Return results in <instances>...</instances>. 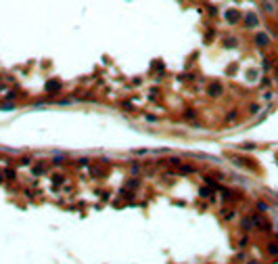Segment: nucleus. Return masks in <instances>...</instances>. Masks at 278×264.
Wrapping results in <instances>:
<instances>
[{"instance_id":"1","label":"nucleus","mask_w":278,"mask_h":264,"mask_svg":"<svg viewBox=\"0 0 278 264\" xmlns=\"http://www.w3.org/2000/svg\"><path fill=\"white\" fill-rule=\"evenodd\" d=\"M245 21H247V23H245L247 27H255V25H257V17H255V15H247Z\"/></svg>"},{"instance_id":"2","label":"nucleus","mask_w":278,"mask_h":264,"mask_svg":"<svg viewBox=\"0 0 278 264\" xmlns=\"http://www.w3.org/2000/svg\"><path fill=\"white\" fill-rule=\"evenodd\" d=\"M226 17H228V21H238V17H241V15H238L236 11H228V13H226Z\"/></svg>"},{"instance_id":"3","label":"nucleus","mask_w":278,"mask_h":264,"mask_svg":"<svg viewBox=\"0 0 278 264\" xmlns=\"http://www.w3.org/2000/svg\"><path fill=\"white\" fill-rule=\"evenodd\" d=\"M257 44H259V46H266V44H268V36H266V34H257Z\"/></svg>"},{"instance_id":"4","label":"nucleus","mask_w":278,"mask_h":264,"mask_svg":"<svg viewBox=\"0 0 278 264\" xmlns=\"http://www.w3.org/2000/svg\"><path fill=\"white\" fill-rule=\"evenodd\" d=\"M59 86H61V84H59L57 80H52V82H50L48 86H46V88H50V92H57V90H59Z\"/></svg>"},{"instance_id":"5","label":"nucleus","mask_w":278,"mask_h":264,"mask_svg":"<svg viewBox=\"0 0 278 264\" xmlns=\"http://www.w3.org/2000/svg\"><path fill=\"white\" fill-rule=\"evenodd\" d=\"M209 92H211V94H220V92H222V86H220V84H213Z\"/></svg>"},{"instance_id":"6","label":"nucleus","mask_w":278,"mask_h":264,"mask_svg":"<svg viewBox=\"0 0 278 264\" xmlns=\"http://www.w3.org/2000/svg\"><path fill=\"white\" fill-rule=\"evenodd\" d=\"M264 9H266V11H268V13H270V11H274V7H272V4H270V2H264Z\"/></svg>"},{"instance_id":"7","label":"nucleus","mask_w":278,"mask_h":264,"mask_svg":"<svg viewBox=\"0 0 278 264\" xmlns=\"http://www.w3.org/2000/svg\"><path fill=\"white\" fill-rule=\"evenodd\" d=\"M257 208H259V212H266V210H268V205H266V203H257Z\"/></svg>"},{"instance_id":"8","label":"nucleus","mask_w":278,"mask_h":264,"mask_svg":"<svg viewBox=\"0 0 278 264\" xmlns=\"http://www.w3.org/2000/svg\"><path fill=\"white\" fill-rule=\"evenodd\" d=\"M270 254H278V247L276 245H270Z\"/></svg>"}]
</instances>
